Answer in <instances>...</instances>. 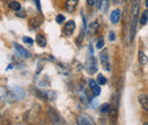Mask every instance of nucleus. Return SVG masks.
Listing matches in <instances>:
<instances>
[{
    "label": "nucleus",
    "mask_w": 148,
    "mask_h": 125,
    "mask_svg": "<svg viewBox=\"0 0 148 125\" xmlns=\"http://www.w3.org/2000/svg\"><path fill=\"white\" fill-rule=\"evenodd\" d=\"M25 97V92L21 87L12 85L5 89V94L2 93V98H5V100L9 103H15L16 101H19Z\"/></svg>",
    "instance_id": "nucleus-1"
},
{
    "label": "nucleus",
    "mask_w": 148,
    "mask_h": 125,
    "mask_svg": "<svg viewBox=\"0 0 148 125\" xmlns=\"http://www.w3.org/2000/svg\"><path fill=\"white\" fill-rule=\"evenodd\" d=\"M140 0H133L132 3V11H131V22H130V40L133 41L135 33L136 27H137L138 15L140 10Z\"/></svg>",
    "instance_id": "nucleus-2"
},
{
    "label": "nucleus",
    "mask_w": 148,
    "mask_h": 125,
    "mask_svg": "<svg viewBox=\"0 0 148 125\" xmlns=\"http://www.w3.org/2000/svg\"><path fill=\"white\" fill-rule=\"evenodd\" d=\"M33 94L43 100H54L57 97L56 92L53 90H40L38 89H34Z\"/></svg>",
    "instance_id": "nucleus-3"
},
{
    "label": "nucleus",
    "mask_w": 148,
    "mask_h": 125,
    "mask_svg": "<svg viewBox=\"0 0 148 125\" xmlns=\"http://www.w3.org/2000/svg\"><path fill=\"white\" fill-rule=\"evenodd\" d=\"M98 61L96 58L92 55L90 56L86 59V62H85V70H86V71L89 74L93 75L94 73L98 71Z\"/></svg>",
    "instance_id": "nucleus-4"
},
{
    "label": "nucleus",
    "mask_w": 148,
    "mask_h": 125,
    "mask_svg": "<svg viewBox=\"0 0 148 125\" xmlns=\"http://www.w3.org/2000/svg\"><path fill=\"white\" fill-rule=\"evenodd\" d=\"M47 116L49 120L52 122L53 125H61L62 124V119L60 114L52 108H48L47 110Z\"/></svg>",
    "instance_id": "nucleus-5"
},
{
    "label": "nucleus",
    "mask_w": 148,
    "mask_h": 125,
    "mask_svg": "<svg viewBox=\"0 0 148 125\" xmlns=\"http://www.w3.org/2000/svg\"><path fill=\"white\" fill-rule=\"evenodd\" d=\"M100 60L101 64L103 67V69L105 70H110V62H109V55H108V49L104 48L102 51H101L100 53Z\"/></svg>",
    "instance_id": "nucleus-6"
},
{
    "label": "nucleus",
    "mask_w": 148,
    "mask_h": 125,
    "mask_svg": "<svg viewBox=\"0 0 148 125\" xmlns=\"http://www.w3.org/2000/svg\"><path fill=\"white\" fill-rule=\"evenodd\" d=\"M77 124L78 125H96L95 122L92 120V118L90 115L83 113L79 115L77 119Z\"/></svg>",
    "instance_id": "nucleus-7"
},
{
    "label": "nucleus",
    "mask_w": 148,
    "mask_h": 125,
    "mask_svg": "<svg viewBox=\"0 0 148 125\" xmlns=\"http://www.w3.org/2000/svg\"><path fill=\"white\" fill-rule=\"evenodd\" d=\"M14 47H15V49L16 51V53H18L20 57H22V58L29 59L30 57H31V53L27 48H25L24 47H22V46H20V45L16 44V43L14 44Z\"/></svg>",
    "instance_id": "nucleus-8"
},
{
    "label": "nucleus",
    "mask_w": 148,
    "mask_h": 125,
    "mask_svg": "<svg viewBox=\"0 0 148 125\" xmlns=\"http://www.w3.org/2000/svg\"><path fill=\"white\" fill-rule=\"evenodd\" d=\"M74 30H75V23H74L73 20L68 21L65 24V27L63 28V32L66 36H71Z\"/></svg>",
    "instance_id": "nucleus-9"
},
{
    "label": "nucleus",
    "mask_w": 148,
    "mask_h": 125,
    "mask_svg": "<svg viewBox=\"0 0 148 125\" xmlns=\"http://www.w3.org/2000/svg\"><path fill=\"white\" fill-rule=\"evenodd\" d=\"M89 85L90 89H92V93L93 95L95 96V97H97V96H99L101 94V88H100V85L97 83V81H93V79H90L89 81Z\"/></svg>",
    "instance_id": "nucleus-10"
},
{
    "label": "nucleus",
    "mask_w": 148,
    "mask_h": 125,
    "mask_svg": "<svg viewBox=\"0 0 148 125\" xmlns=\"http://www.w3.org/2000/svg\"><path fill=\"white\" fill-rule=\"evenodd\" d=\"M79 0H67L66 1V10L67 12L71 13L76 9Z\"/></svg>",
    "instance_id": "nucleus-11"
},
{
    "label": "nucleus",
    "mask_w": 148,
    "mask_h": 125,
    "mask_svg": "<svg viewBox=\"0 0 148 125\" xmlns=\"http://www.w3.org/2000/svg\"><path fill=\"white\" fill-rule=\"evenodd\" d=\"M121 18V11L119 9H114L110 16V19L112 24H117Z\"/></svg>",
    "instance_id": "nucleus-12"
},
{
    "label": "nucleus",
    "mask_w": 148,
    "mask_h": 125,
    "mask_svg": "<svg viewBox=\"0 0 148 125\" xmlns=\"http://www.w3.org/2000/svg\"><path fill=\"white\" fill-rule=\"evenodd\" d=\"M139 102L143 106L144 109L146 111V113L148 115V95L147 94H141L139 96Z\"/></svg>",
    "instance_id": "nucleus-13"
},
{
    "label": "nucleus",
    "mask_w": 148,
    "mask_h": 125,
    "mask_svg": "<svg viewBox=\"0 0 148 125\" xmlns=\"http://www.w3.org/2000/svg\"><path fill=\"white\" fill-rule=\"evenodd\" d=\"M109 7V0H98V8L102 13L107 12Z\"/></svg>",
    "instance_id": "nucleus-14"
},
{
    "label": "nucleus",
    "mask_w": 148,
    "mask_h": 125,
    "mask_svg": "<svg viewBox=\"0 0 148 125\" xmlns=\"http://www.w3.org/2000/svg\"><path fill=\"white\" fill-rule=\"evenodd\" d=\"M36 42L38 44V46L41 48H45L47 45L46 38H45V37L43 35H41V34H38L36 36Z\"/></svg>",
    "instance_id": "nucleus-15"
},
{
    "label": "nucleus",
    "mask_w": 148,
    "mask_h": 125,
    "mask_svg": "<svg viewBox=\"0 0 148 125\" xmlns=\"http://www.w3.org/2000/svg\"><path fill=\"white\" fill-rule=\"evenodd\" d=\"M28 26H29V27L31 28V29L36 30L37 28H38L39 26H40V21H39V19L37 18H31V19L29 20V23H28Z\"/></svg>",
    "instance_id": "nucleus-16"
},
{
    "label": "nucleus",
    "mask_w": 148,
    "mask_h": 125,
    "mask_svg": "<svg viewBox=\"0 0 148 125\" xmlns=\"http://www.w3.org/2000/svg\"><path fill=\"white\" fill-rule=\"evenodd\" d=\"M99 29V23L98 22H92V23H90V26H89V31L90 34H92V35H94V34L98 31Z\"/></svg>",
    "instance_id": "nucleus-17"
},
{
    "label": "nucleus",
    "mask_w": 148,
    "mask_h": 125,
    "mask_svg": "<svg viewBox=\"0 0 148 125\" xmlns=\"http://www.w3.org/2000/svg\"><path fill=\"white\" fill-rule=\"evenodd\" d=\"M138 58H139V61H140L141 65H143V66H144V65L147 64V62H148V58H147V56H146L142 50L139 51Z\"/></svg>",
    "instance_id": "nucleus-18"
},
{
    "label": "nucleus",
    "mask_w": 148,
    "mask_h": 125,
    "mask_svg": "<svg viewBox=\"0 0 148 125\" xmlns=\"http://www.w3.org/2000/svg\"><path fill=\"white\" fill-rule=\"evenodd\" d=\"M8 7L12 9V10H15V11H19L21 9V5L18 2H16V1H12V2H10L9 5H8Z\"/></svg>",
    "instance_id": "nucleus-19"
},
{
    "label": "nucleus",
    "mask_w": 148,
    "mask_h": 125,
    "mask_svg": "<svg viewBox=\"0 0 148 125\" xmlns=\"http://www.w3.org/2000/svg\"><path fill=\"white\" fill-rule=\"evenodd\" d=\"M140 22H141L142 25H145L148 22V10H145L143 12L142 16H141V19H140Z\"/></svg>",
    "instance_id": "nucleus-20"
},
{
    "label": "nucleus",
    "mask_w": 148,
    "mask_h": 125,
    "mask_svg": "<svg viewBox=\"0 0 148 125\" xmlns=\"http://www.w3.org/2000/svg\"><path fill=\"white\" fill-rule=\"evenodd\" d=\"M110 110H111V104H109V103L102 104L100 108V111L101 113H109Z\"/></svg>",
    "instance_id": "nucleus-21"
},
{
    "label": "nucleus",
    "mask_w": 148,
    "mask_h": 125,
    "mask_svg": "<svg viewBox=\"0 0 148 125\" xmlns=\"http://www.w3.org/2000/svg\"><path fill=\"white\" fill-rule=\"evenodd\" d=\"M106 82H107V79L100 73V74L97 76V83L99 85H105Z\"/></svg>",
    "instance_id": "nucleus-22"
},
{
    "label": "nucleus",
    "mask_w": 148,
    "mask_h": 125,
    "mask_svg": "<svg viewBox=\"0 0 148 125\" xmlns=\"http://www.w3.org/2000/svg\"><path fill=\"white\" fill-rule=\"evenodd\" d=\"M103 46H104V39H103V38H102V37H101L98 39L97 43H96V48H97L98 49H101Z\"/></svg>",
    "instance_id": "nucleus-23"
},
{
    "label": "nucleus",
    "mask_w": 148,
    "mask_h": 125,
    "mask_svg": "<svg viewBox=\"0 0 148 125\" xmlns=\"http://www.w3.org/2000/svg\"><path fill=\"white\" fill-rule=\"evenodd\" d=\"M64 20H65V16H64L63 15L59 14L58 16H56V22H57L58 24H60V25H61L62 23H63Z\"/></svg>",
    "instance_id": "nucleus-24"
},
{
    "label": "nucleus",
    "mask_w": 148,
    "mask_h": 125,
    "mask_svg": "<svg viewBox=\"0 0 148 125\" xmlns=\"http://www.w3.org/2000/svg\"><path fill=\"white\" fill-rule=\"evenodd\" d=\"M23 42L26 43V44H28V45H32L34 40L31 38H29V37H24L23 38Z\"/></svg>",
    "instance_id": "nucleus-25"
},
{
    "label": "nucleus",
    "mask_w": 148,
    "mask_h": 125,
    "mask_svg": "<svg viewBox=\"0 0 148 125\" xmlns=\"http://www.w3.org/2000/svg\"><path fill=\"white\" fill-rule=\"evenodd\" d=\"M83 36H84V33H83V32H82L81 34H79V38L77 39V45H81V43H82V40H83Z\"/></svg>",
    "instance_id": "nucleus-26"
},
{
    "label": "nucleus",
    "mask_w": 148,
    "mask_h": 125,
    "mask_svg": "<svg viewBox=\"0 0 148 125\" xmlns=\"http://www.w3.org/2000/svg\"><path fill=\"white\" fill-rule=\"evenodd\" d=\"M114 39H115V34H114V32H113V31H111L109 33V40L110 41H113Z\"/></svg>",
    "instance_id": "nucleus-27"
},
{
    "label": "nucleus",
    "mask_w": 148,
    "mask_h": 125,
    "mask_svg": "<svg viewBox=\"0 0 148 125\" xmlns=\"http://www.w3.org/2000/svg\"><path fill=\"white\" fill-rule=\"evenodd\" d=\"M90 106H92V108H97V106H98V100H96V99H94V100H92V103H90Z\"/></svg>",
    "instance_id": "nucleus-28"
},
{
    "label": "nucleus",
    "mask_w": 148,
    "mask_h": 125,
    "mask_svg": "<svg viewBox=\"0 0 148 125\" xmlns=\"http://www.w3.org/2000/svg\"><path fill=\"white\" fill-rule=\"evenodd\" d=\"M34 2H35L37 8H38V11H41V8H40V3H39V0H34Z\"/></svg>",
    "instance_id": "nucleus-29"
},
{
    "label": "nucleus",
    "mask_w": 148,
    "mask_h": 125,
    "mask_svg": "<svg viewBox=\"0 0 148 125\" xmlns=\"http://www.w3.org/2000/svg\"><path fill=\"white\" fill-rule=\"evenodd\" d=\"M87 3L89 5H92L95 3V0H87Z\"/></svg>",
    "instance_id": "nucleus-30"
},
{
    "label": "nucleus",
    "mask_w": 148,
    "mask_h": 125,
    "mask_svg": "<svg viewBox=\"0 0 148 125\" xmlns=\"http://www.w3.org/2000/svg\"><path fill=\"white\" fill-rule=\"evenodd\" d=\"M145 5L148 8V0H146V2H145Z\"/></svg>",
    "instance_id": "nucleus-31"
},
{
    "label": "nucleus",
    "mask_w": 148,
    "mask_h": 125,
    "mask_svg": "<svg viewBox=\"0 0 148 125\" xmlns=\"http://www.w3.org/2000/svg\"><path fill=\"white\" fill-rule=\"evenodd\" d=\"M143 125H148V122H145V123H144Z\"/></svg>",
    "instance_id": "nucleus-32"
},
{
    "label": "nucleus",
    "mask_w": 148,
    "mask_h": 125,
    "mask_svg": "<svg viewBox=\"0 0 148 125\" xmlns=\"http://www.w3.org/2000/svg\"><path fill=\"white\" fill-rule=\"evenodd\" d=\"M119 1H121V0H119Z\"/></svg>",
    "instance_id": "nucleus-33"
}]
</instances>
